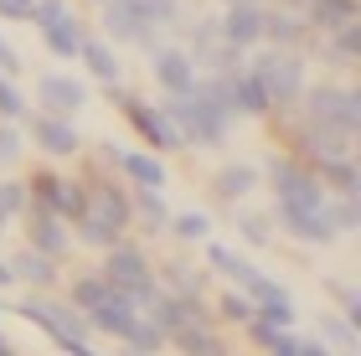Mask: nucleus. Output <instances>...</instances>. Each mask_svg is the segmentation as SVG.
<instances>
[{"instance_id":"nucleus-6","label":"nucleus","mask_w":361,"mask_h":356,"mask_svg":"<svg viewBox=\"0 0 361 356\" xmlns=\"http://www.w3.org/2000/svg\"><path fill=\"white\" fill-rule=\"evenodd\" d=\"M160 83H166V88H191V68H186V57H176V52H166V57H160Z\"/></svg>"},{"instance_id":"nucleus-5","label":"nucleus","mask_w":361,"mask_h":356,"mask_svg":"<svg viewBox=\"0 0 361 356\" xmlns=\"http://www.w3.org/2000/svg\"><path fill=\"white\" fill-rule=\"evenodd\" d=\"M37 135H42V145H47L52 155H68L73 145H78V135H73L68 124H57V119H37Z\"/></svg>"},{"instance_id":"nucleus-11","label":"nucleus","mask_w":361,"mask_h":356,"mask_svg":"<svg viewBox=\"0 0 361 356\" xmlns=\"http://www.w3.org/2000/svg\"><path fill=\"white\" fill-rule=\"evenodd\" d=\"M0 109H6V114H16V109H21V99H16V88L6 83V78H0Z\"/></svg>"},{"instance_id":"nucleus-7","label":"nucleus","mask_w":361,"mask_h":356,"mask_svg":"<svg viewBox=\"0 0 361 356\" xmlns=\"http://www.w3.org/2000/svg\"><path fill=\"white\" fill-rule=\"evenodd\" d=\"M31 238H37L47 253H57V248H62V233H57L52 212H37V217H31Z\"/></svg>"},{"instance_id":"nucleus-12","label":"nucleus","mask_w":361,"mask_h":356,"mask_svg":"<svg viewBox=\"0 0 361 356\" xmlns=\"http://www.w3.org/2000/svg\"><path fill=\"white\" fill-rule=\"evenodd\" d=\"M180 233H186V238H202V217H180Z\"/></svg>"},{"instance_id":"nucleus-10","label":"nucleus","mask_w":361,"mask_h":356,"mask_svg":"<svg viewBox=\"0 0 361 356\" xmlns=\"http://www.w3.org/2000/svg\"><path fill=\"white\" fill-rule=\"evenodd\" d=\"M88 62H93V73H114V62H109V52H104V47H88Z\"/></svg>"},{"instance_id":"nucleus-9","label":"nucleus","mask_w":361,"mask_h":356,"mask_svg":"<svg viewBox=\"0 0 361 356\" xmlns=\"http://www.w3.org/2000/svg\"><path fill=\"white\" fill-rule=\"evenodd\" d=\"M119 166L135 176V181H145V186H155V181H160V166H155V160H145V155H124Z\"/></svg>"},{"instance_id":"nucleus-2","label":"nucleus","mask_w":361,"mask_h":356,"mask_svg":"<svg viewBox=\"0 0 361 356\" xmlns=\"http://www.w3.org/2000/svg\"><path fill=\"white\" fill-rule=\"evenodd\" d=\"M37 21H42L47 42H52L57 52H73V47H78V31H73V21H68V16H62V0H42Z\"/></svg>"},{"instance_id":"nucleus-8","label":"nucleus","mask_w":361,"mask_h":356,"mask_svg":"<svg viewBox=\"0 0 361 356\" xmlns=\"http://www.w3.org/2000/svg\"><path fill=\"white\" fill-rule=\"evenodd\" d=\"M227 31H233L238 42H248V37H258V31H264V16H253V11H233Z\"/></svg>"},{"instance_id":"nucleus-3","label":"nucleus","mask_w":361,"mask_h":356,"mask_svg":"<svg viewBox=\"0 0 361 356\" xmlns=\"http://www.w3.org/2000/svg\"><path fill=\"white\" fill-rule=\"evenodd\" d=\"M42 99L52 109H78V104H83V88L68 83V78H42Z\"/></svg>"},{"instance_id":"nucleus-1","label":"nucleus","mask_w":361,"mask_h":356,"mask_svg":"<svg viewBox=\"0 0 361 356\" xmlns=\"http://www.w3.org/2000/svg\"><path fill=\"white\" fill-rule=\"evenodd\" d=\"M109 289H129V295H150V274H145L140 253H114L109 258Z\"/></svg>"},{"instance_id":"nucleus-4","label":"nucleus","mask_w":361,"mask_h":356,"mask_svg":"<svg viewBox=\"0 0 361 356\" xmlns=\"http://www.w3.org/2000/svg\"><path fill=\"white\" fill-rule=\"evenodd\" d=\"M264 83L279 93V99H289V93L300 88V68H294L289 57H284V62H264Z\"/></svg>"}]
</instances>
